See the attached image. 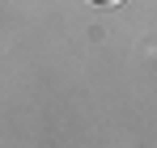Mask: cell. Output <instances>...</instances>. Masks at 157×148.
Instances as JSON below:
<instances>
[{"instance_id": "6da1fadb", "label": "cell", "mask_w": 157, "mask_h": 148, "mask_svg": "<svg viewBox=\"0 0 157 148\" xmlns=\"http://www.w3.org/2000/svg\"><path fill=\"white\" fill-rule=\"evenodd\" d=\"M89 4H102V9H110V4H123V0H89Z\"/></svg>"}]
</instances>
